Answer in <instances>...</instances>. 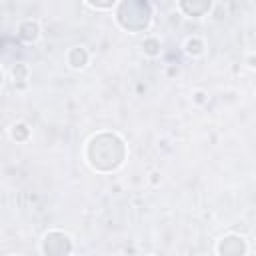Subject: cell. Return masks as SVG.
I'll return each instance as SVG.
<instances>
[{
  "label": "cell",
  "instance_id": "6da1fadb",
  "mask_svg": "<svg viewBox=\"0 0 256 256\" xmlns=\"http://www.w3.org/2000/svg\"><path fill=\"white\" fill-rule=\"evenodd\" d=\"M124 160V142L116 134H102L94 136L88 144V162L96 170H104V162H108V170H114Z\"/></svg>",
  "mask_w": 256,
  "mask_h": 256
},
{
  "label": "cell",
  "instance_id": "7a4b0ae2",
  "mask_svg": "<svg viewBox=\"0 0 256 256\" xmlns=\"http://www.w3.org/2000/svg\"><path fill=\"white\" fill-rule=\"evenodd\" d=\"M118 10L132 14L130 18H126L120 24L128 32H140V30L148 28V24H150L152 12H150V6H148L146 0H122Z\"/></svg>",
  "mask_w": 256,
  "mask_h": 256
},
{
  "label": "cell",
  "instance_id": "3957f363",
  "mask_svg": "<svg viewBox=\"0 0 256 256\" xmlns=\"http://www.w3.org/2000/svg\"><path fill=\"white\" fill-rule=\"evenodd\" d=\"M42 252L44 254H70L72 252V240L68 234L60 230H50L44 240H42Z\"/></svg>",
  "mask_w": 256,
  "mask_h": 256
},
{
  "label": "cell",
  "instance_id": "277c9868",
  "mask_svg": "<svg viewBox=\"0 0 256 256\" xmlns=\"http://www.w3.org/2000/svg\"><path fill=\"white\" fill-rule=\"evenodd\" d=\"M246 242L242 236L238 234H226V236L220 238L218 246H216V252L218 254H224V256H238V254H246Z\"/></svg>",
  "mask_w": 256,
  "mask_h": 256
},
{
  "label": "cell",
  "instance_id": "5b68a950",
  "mask_svg": "<svg viewBox=\"0 0 256 256\" xmlns=\"http://www.w3.org/2000/svg\"><path fill=\"white\" fill-rule=\"evenodd\" d=\"M18 36L26 40V42H34L40 38V26L38 22H34V20H26V22H22L18 26Z\"/></svg>",
  "mask_w": 256,
  "mask_h": 256
},
{
  "label": "cell",
  "instance_id": "8992f818",
  "mask_svg": "<svg viewBox=\"0 0 256 256\" xmlns=\"http://www.w3.org/2000/svg\"><path fill=\"white\" fill-rule=\"evenodd\" d=\"M68 64L72 68H84L88 64V52H86V48H72L70 50V54H68Z\"/></svg>",
  "mask_w": 256,
  "mask_h": 256
},
{
  "label": "cell",
  "instance_id": "52a82bcc",
  "mask_svg": "<svg viewBox=\"0 0 256 256\" xmlns=\"http://www.w3.org/2000/svg\"><path fill=\"white\" fill-rule=\"evenodd\" d=\"M10 134H12V138H14V140H18V142H24V140L30 136V128H28V124H24V122H16V124L12 126Z\"/></svg>",
  "mask_w": 256,
  "mask_h": 256
},
{
  "label": "cell",
  "instance_id": "ba28073f",
  "mask_svg": "<svg viewBox=\"0 0 256 256\" xmlns=\"http://www.w3.org/2000/svg\"><path fill=\"white\" fill-rule=\"evenodd\" d=\"M184 48H186V52H188L190 56H200V54L204 52V42H202L200 38H188L186 44H184Z\"/></svg>",
  "mask_w": 256,
  "mask_h": 256
},
{
  "label": "cell",
  "instance_id": "9c48e42d",
  "mask_svg": "<svg viewBox=\"0 0 256 256\" xmlns=\"http://www.w3.org/2000/svg\"><path fill=\"white\" fill-rule=\"evenodd\" d=\"M142 50H144V54H148V56H158V54H160V40H156V38H146V40L142 42Z\"/></svg>",
  "mask_w": 256,
  "mask_h": 256
},
{
  "label": "cell",
  "instance_id": "30bf717a",
  "mask_svg": "<svg viewBox=\"0 0 256 256\" xmlns=\"http://www.w3.org/2000/svg\"><path fill=\"white\" fill-rule=\"evenodd\" d=\"M86 2L94 8H110L112 4H116V0H86Z\"/></svg>",
  "mask_w": 256,
  "mask_h": 256
},
{
  "label": "cell",
  "instance_id": "8fae6325",
  "mask_svg": "<svg viewBox=\"0 0 256 256\" xmlns=\"http://www.w3.org/2000/svg\"><path fill=\"white\" fill-rule=\"evenodd\" d=\"M12 74H14V80H26V76H28V68L24 66V64H18Z\"/></svg>",
  "mask_w": 256,
  "mask_h": 256
},
{
  "label": "cell",
  "instance_id": "7c38bea8",
  "mask_svg": "<svg viewBox=\"0 0 256 256\" xmlns=\"http://www.w3.org/2000/svg\"><path fill=\"white\" fill-rule=\"evenodd\" d=\"M204 100H206V92H202V90H196V92H194V102L202 104Z\"/></svg>",
  "mask_w": 256,
  "mask_h": 256
},
{
  "label": "cell",
  "instance_id": "4fadbf2b",
  "mask_svg": "<svg viewBox=\"0 0 256 256\" xmlns=\"http://www.w3.org/2000/svg\"><path fill=\"white\" fill-rule=\"evenodd\" d=\"M248 66H250V68L254 66V56H250V58H248Z\"/></svg>",
  "mask_w": 256,
  "mask_h": 256
},
{
  "label": "cell",
  "instance_id": "5bb4252c",
  "mask_svg": "<svg viewBox=\"0 0 256 256\" xmlns=\"http://www.w3.org/2000/svg\"><path fill=\"white\" fill-rule=\"evenodd\" d=\"M158 176H160V174H158V172H154V174H152V182H158Z\"/></svg>",
  "mask_w": 256,
  "mask_h": 256
},
{
  "label": "cell",
  "instance_id": "9a60e30c",
  "mask_svg": "<svg viewBox=\"0 0 256 256\" xmlns=\"http://www.w3.org/2000/svg\"><path fill=\"white\" fill-rule=\"evenodd\" d=\"M0 84H2V70H0Z\"/></svg>",
  "mask_w": 256,
  "mask_h": 256
}]
</instances>
